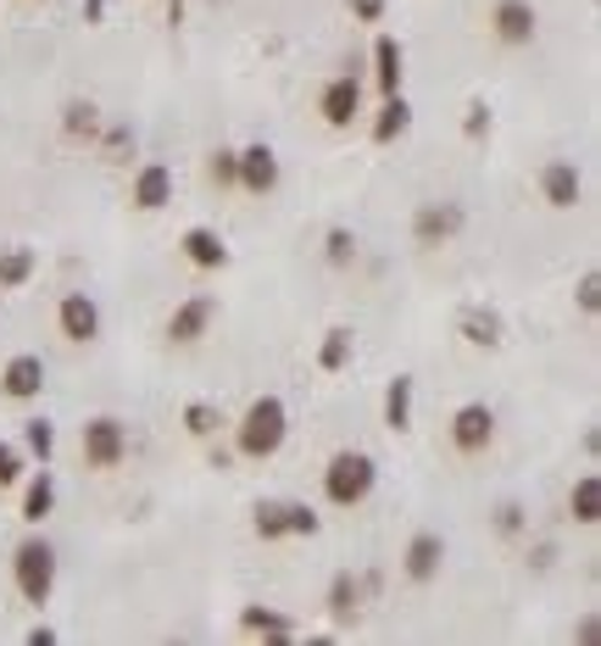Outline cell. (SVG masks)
<instances>
[{
    "mask_svg": "<svg viewBox=\"0 0 601 646\" xmlns=\"http://www.w3.org/2000/svg\"><path fill=\"white\" fill-rule=\"evenodd\" d=\"M284 435H290V413H284V402H279V396H257V402L246 407L240 430H234V452L268 463V457L284 446Z\"/></svg>",
    "mask_w": 601,
    "mask_h": 646,
    "instance_id": "obj_1",
    "label": "cell"
},
{
    "mask_svg": "<svg viewBox=\"0 0 601 646\" xmlns=\"http://www.w3.org/2000/svg\"><path fill=\"white\" fill-rule=\"evenodd\" d=\"M12 579H18L23 602L46 607L51 591H57V546H51L46 535H29V541L12 552Z\"/></svg>",
    "mask_w": 601,
    "mask_h": 646,
    "instance_id": "obj_2",
    "label": "cell"
},
{
    "mask_svg": "<svg viewBox=\"0 0 601 646\" xmlns=\"http://www.w3.org/2000/svg\"><path fill=\"white\" fill-rule=\"evenodd\" d=\"M373 480H379V463L368 452H334L323 468V496L334 507H357V502H368Z\"/></svg>",
    "mask_w": 601,
    "mask_h": 646,
    "instance_id": "obj_3",
    "label": "cell"
},
{
    "mask_svg": "<svg viewBox=\"0 0 601 646\" xmlns=\"http://www.w3.org/2000/svg\"><path fill=\"white\" fill-rule=\"evenodd\" d=\"M123 457H129V424L112 418V413L90 418L84 424V463L90 468H118Z\"/></svg>",
    "mask_w": 601,
    "mask_h": 646,
    "instance_id": "obj_4",
    "label": "cell"
},
{
    "mask_svg": "<svg viewBox=\"0 0 601 646\" xmlns=\"http://www.w3.org/2000/svg\"><path fill=\"white\" fill-rule=\"evenodd\" d=\"M462 223H468V212H462L457 201H429V206L412 212V240H418V245H440V240H451Z\"/></svg>",
    "mask_w": 601,
    "mask_h": 646,
    "instance_id": "obj_5",
    "label": "cell"
},
{
    "mask_svg": "<svg viewBox=\"0 0 601 646\" xmlns=\"http://www.w3.org/2000/svg\"><path fill=\"white\" fill-rule=\"evenodd\" d=\"M490 441H495V413L484 402H468V407L451 413V446L457 452H484Z\"/></svg>",
    "mask_w": 601,
    "mask_h": 646,
    "instance_id": "obj_6",
    "label": "cell"
},
{
    "mask_svg": "<svg viewBox=\"0 0 601 646\" xmlns=\"http://www.w3.org/2000/svg\"><path fill=\"white\" fill-rule=\"evenodd\" d=\"M57 323H62V335H68V341L90 346V341L101 335V306H96L84 290H73V295H62V306H57Z\"/></svg>",
    "mask_w": 601,
    "mask_h": 646,
    "instance_id": "obj_7",
    "label": "cell"
},
{
    "mask_svg": "<svg viewBox=\"0 0 601 646\" xmlns=\"http://www.w3.org/2000/svg\"><path fill=\"white\" fill-rule=\"evenodd\" d=\"M234 184H246L251 195H268L273 184H279V157H273V145H246V151H234Z\"/></svg>",
    "mask_w": 601,
    "mask_h": 646,
    "instance_id": "obj_8",
    "label": "cell"
},
{
    "mask_svg": "<svg viewBox=\"0 0 601 646\" xmlns=\"http://www.w3.org/2000/svg\"><path fill=\"white\" fill-rule=\"evenodd\" d=\"M212 317H218V301H212V295H190V301L168 317V341H173V346H196V341L207 335Z\"/></svg>",
    "mask_w": 601,
    "mask_h": 646,
    "instance_id": "obj_9",
    "label": "cell"
},
{
    "mask_svg": "<svg viewBox=\"0 0 601 646\" xmlns=\"http://www.w3.org/2000/svg\"><path fill=\"white\" fill-rule=\"evenodd\" d=\"M534 7L529 0H495V12H490V29H495V40L501 46H529L534 40Z\"/></svg>",
    "mask_w": 601,
    "mask_h": 646,
    "instance_id": "obj_10",
    "label": "cell"
},
{
    "mask_svg": "<svg viewBox=\"0 0 601 646\" xmlns=\"http://www.w3.org/2000/svg\"><path fill=\"white\" fill-rule=\"evenodd\" d=\"M440 563H445V541H440L434 529H418V535L407 541V557H401L407 579H412V585H429V579L440 574Z\"/></svg>",
    "mask_w": 601,
    "mask_h": 646,
    "instance_id": "obj_11",
    "label": "cell"
},
{
    "mask_svg": "<svg viewBox=\"0 0 601 646\" xmlns=\"http://www.w3.org/2000/svg\"><path fill=\"white\" fill-rule=\"evenodd\" d=\"M0 391H7L12 402H34V396L46 391V363H40L34 352H18V357L7 363V374H0Z\"/></svg>",
    "mask_w": 601,
    "mask_h": 646,
    "instance_id": "obj_12",
    "label": "cell"
},
{
    "mask_svg": "<svg viewBox=\"0 0 601 646\" xmlns=\"http://www.w3.org/2000/svg\"><path fill=\"white\" fill-rule=\"evenodd\" d=\"M579 190H584V179H579L573 162H545V168H540V195H545V206L568 212V206H579Z\"/></svg>",
    "mask_w": 601,
    "mask_h": 646,
    "instance_id": "obj_13",
    "label": "cell"
},
{
    "mask_svg": "<svg viewBox=\"0 0 601 646\" xmlns=\"http://www.w3.org/2000/svg\"><path fill=\"white\" fill-rule=\"evenodd\" d=\"M407 68V51H401V40L395 34H379L373 40V84H379V95H401V73Z\"/></svg>",
    "mask_w": 601,
    "mask_h": 646,
    "instance_id": "obj_14",
    "label": "cell"
},
{
    "mask_svg": "<svg viewBox=\"0 0 601 646\" xmlns=\"http://www.w3.org/2000/svg\"><path fill=\"white\" fill-rule=\"evenodd\" d=\"M134 206H140V212L173 206V173H168L162 162H146V168L134 173Z\"/></svg>",
    "mask_w": 601,
    "mask_h": 646,
    "instance_id": "obj_15",
    "label": "cell"
},
{
    "mask_svg": "<svg viewBox=\"0 0 601 646\" xmlns=\"http://www.w3.org/2000/svg\"><path fill=\"white\" fill-rule=\"evenodd\" d=\"M357 107H362V84H357V79H334V84L323 90V101H318L323 123H334V129H345V123L357 118Z\"/></svg>",
    "mask_w": 601,
    "mask_h": 646,
    "instance_id": "obj_16",
    "label": "cell"
},
{
    "mask_svg": "<svg viewBox=\"0 0 601 646\" xmlns=\"http://www.w3.org/2000/svg\"><path fill=\"white\" fill-rule=\"evenodd\" d=\"M457 330H462V341L468 346H501V312H490V306H462L457 312Z\"/></svg>",
    "mask_w": 601,
    "mask_h": 646,
    "instance_id": "obj_17",
    "label": "cell"
},
{
    "mask_svg": "<svg viewBox=\"0 0 601 646\" xmlns=\"http://www.w3.org/2000/svg\"><path fill=\"white\" fill-rule=\"evenodd\" d=\"M179 251L196 262V268H223L229 262V245H223V234L218 229H184V240H179Z\"/></svg>",
    "mask_w": 601,
    "mask_h": 646,
    "instance_id": "obj_18",
    "label": "cell"
},
{
    "mask_svg": "<svg viewBox=\"0 0 601 646\" xmlns=\"http://www.w3.org/2000/svg\"><path fill=\"white\" fill-rule=\"evenodd\" d=\"M240 629H251V635H262V640H273V646H290V640H296V624H290L284 613L262 607V602H251V607L240 613Z\"/></svg>",
    "mask_w": 601,
    "mask_h": 646,
    "instance_id": "obj_19",
    "label": "cell"
},
{
    "mask_svg": "<svg viewBox=\"0 0 601 646\" xmlns=\"http://www.w3.org/2000/svg\"><path fill=\"white\" fill-rule=\"evenodd\" d=\"M362 596H368V591H362V579H357V574H334L323 602H329L334 624H357V613H362Z\"/></svg>",
    "mask_w": 601,
    "mask_h": 646,
    "instance_id": "obj_20",
    "label": "cell"
},
{
    "mask_svg": "<svg viewBox=\"0 0 601 646\" xmlns=\"http://www.w3.org/2000/svg\"><path fill=\"white\" fill-rule=\"evenodd\" d=\"M384 424H390L395 435L412 430V374H395V380L384 385Z\"/></svg>",
    "mask_w": 601,
    "mask_h": 646,
    "instance_id": "obj_21",
    "label": "cell"
},
{
    "mask_svg": "<svg viewBox=\"0 0 601 646\" xmlns=\"http://www.w3.org/2000/svg\"><path fill=\"white\" fill-rule=\"evenodd\" d=\"M568 513H573V524H601V480L595 474H579L573 480V491H568Z\"/></svg>",
    "mask_w": 601,
    "mask_h": 646,
    "instance_id": "obj_22",
    "label": "cell"
},
{
    "mask_svg": "<svg viewBox=\"0 0 601 646\" xmlns=\"http://www.w3.org/2000/svg\"><path fill=\"white\" fill-rule=\"evenodd\" d=\"M40 268V251L29 245H12V251H0V290H23Z\"/></svg>",
    "mask_w": 601,
    "mask_h": 646,
    "instance_id": "obj_23",
    "label": "cell"
},
{
    "mask_svg": "<svg viewBox=\"0 0 601 646\" xmlns=\"http://www.w3.org/2000/svg\"><path fill=\"white\" fill-rule=\"evenodd\" d=\"M351 352H357V335L340 323V330H329L323 346H318V369L323 374H340V369H351Z\"/></svg>",
    "mask_w": 601,
    "mask_h": 646,
    "instance_id": "obj_24",
    "label": "cell"
},
{
    "mask_svg": "<svg viewBox=\"0 0 601 646\" xmlns=\"http://www.w3.org/2000/svg\"><path fill=\"white\" fill-rule=\"evenodd\" d=\"M407 129H412V107H407L401 95H384V112L373 118V140L390 145V140H401Z\"/></svg>",
    "mask_w": 601,
    "mask_h": 646,
    "instance_id": "obj_25",
    "label": "cell"
},
{
    "mask_svg": "<svg viewBox=\"0 0 601 646\" xmlns=\"http://www.w3.org/2000/svg\"><path fill=\"white\" fill-rule=\"evenodd\" d=\"M62 134H68V140H96V134H101V112H96V101H68V112H62Z\"/></svg>",
    "mask_w": 601,
    "mask_h": 646,
    "instance_id": "obj_26",
    "label": "cell"
},
{
    "mask_svg": "<svg viewBox=\"0 0 601 646\" xmlns=\"http://www.w3.org/2000/svg\"><path fill=\"white\" fill-rule=\"evenodd\" d=\"M51 507H57V480L51 474H34L29 480V491H23V518H51Z\"/></svg>",
    "mask_w": 601,
    "mask_h": 646,
    "instance_id": "obj_27",
    "label": "cell"
},
{
    "mask_svg": "<svg viewBox=\"0 0 601 646\" xmlns=\"http://www.w3.org/2000/svg\"><path fill=\"white\" fill-rule=\"evenodd\" d=\"M23 446H29L40 463H51V452H57V430H51V418H29V424H23Z\"/></svg>",
    "mask_w": 601,
    "mask_h": 646,
    "instance_id": "obj_28",
    "label": "cell"
},
{
    "mask_svg": "<svg viewBox=\"0 0 601 646\" xmlns=\"http://www.w3.org/2000/svg\"><path fill=\"white\" fill-rule=\"evenodd\" d=\"M323 256H329V268H351V262H357V234H351V229H329Z\"/></svg>",
    "mask_w": 601,
    "mask_h": 646,
    "instance_id": "obj_29",
    "label": "cell"
},
{
    "mask_svg": "<svg viewBox=\"0 0 601 646\" xmlns=\"http://www.w3.org/2000/svg\"><path fill=\"white\" fill-rule=\"evenodd\" d=\"M251 518H257V535H262V541L290 535V529H284V502H257V513H251Z\"/></svg>",
    "mask_w": 601,
    "mask_h": 646,
    "instance_id": "obj_30",
    "label": "cell"
},
{
    "mask_svg": "<svg viewBox=\"0 0 601 646\" xmlns=\"http://www.w3.org/2000/svg\"><path fill=\"white\" fill-rule=\"evenodd\" d=\"M318 524H323V518H318L307 502H284V529H290V535H318Z\"/></svg>",
    "mask_w": 601,
    "mask_h": 646,
    "instance_id": "obj_31",
    "label": "cell"
},
{
    "mask_svg": "<svg viewBox=\"0 0 601 646\" xmlns=\"http://www.w3.org/2000/svg\"><path fill=\"white\" fill-rule=\"evenodd\" d=\"M184 430H190V435H212V430H218V407L190 402V407H184Z\"/></svg>",
    "mask_w": 601,
    "mask_h": 646,
    "instance_id": "obj_32",
    "label": "cell"
},
{
    "mask_svg": "<svg viewBox=\"0 0 601 646\" xmlns=\"http://www.w3.org/2000/svg\"><path fill=\"white\" fill-rule=\"evenodd\" d=\"M23 480V452L12 441H0V485H18Z\"/></svg>",
    "mask_w": 601,
    "mask_h": 646,
    "instance_id": "obj_33",
    "label": "cell"
},
{
    "mask_svg": "<svg viewBox=\"0 0 601 646\" xmlns=\"http://www.w3.org/2000/svg\"><path fill=\"white\" fill-rule=\"evenodd\" d=\"M462 134H468V140H484V134H490V107H484V101H473V107L462 112Z\"/></svg>",
    "mask_w": 601,
    "mask_h": 646,
    "instance_id": "obj_34",
    "label": "cell"
},
{
    "mask_svg": "<svg viewBox=\"0 0 601 646\" xmlns=\"http://www.w3.org/2000/svg\"><path fill=\"white\" fill-rule=\"evenodd\" d=\"M234 168H240V162H234V151H212V168H207V173H212V184H218V190H229V184H234Z\"/></svg>",
    "mask_w": 601,
    "mask_h": 646,
    "instance_id": "obj_35",
    "label": "cell"
},
{
    "mask_svg": "<svg viewBox=\"0 0 601 646\" xmlns=\"http://www.w3.org/2000/svg\"><path fill=\"white\" fill-rule=\"evenodd\" d=\"M579 312H590V317L601 312V273H584L579 279Z\"/></svg>",
    "mask_w": 601,
    "mask_h": 646,
    "instance_id": "obj_36",
    "label": "cell"
},
{
    "mask_svg": "<svg viewBox=\"0 0 601 646\" xmlns=\"http://www.w3.org/2000/svg\"><path fill=\"white\" fill-rule=\"evenodd\" d=\"M495 529H501V535H518V529H523V507H518V502H501V507H495Z\"/></svg>",
    "mask_w": 601,
    "mask_h": 646,
    "instance_id": "obj_37",
    "label": "cell"
},
{
    "mask_svg": "<svg viewBox=\"0 0 601 646\" xmlns=\"http://www.w3.org/2000/svg\"><path fill=\"white\" fill-rule=\"evenodd\" d=\"M351 18L357 23H379L384 18V0H351Z\"/></svg>",
    "mask_w": 601,
    "mask_h": 646,
    "instance_id": "obj_38",
    "label": "cell"
},
{
    "mask_svg": "<svg viewBox=\"0 0 601 646\" xmlns=\"http://www.w3.org/2000/svg\"><path fill=\"white\" fill-rule=\"evenodd\" d=\"M123 151H134V134L118 123V129H107V157H123Z\"/></svg>",
    "mask_w": 601,
    "mask_h": 646,
    "instance_id": "obj_39",
    "label": "cell"
},
{
    "mask_svg": "<svg viewBox=\"0 0 601 646\" xmlns=\"http://www.w3.org/2000/svg\"><path fill=\"white\" fill-rule=\"evenodd\" d=\"M579 640H584V646H595V640H601V618H595V613H584V618H579Z\"/></svg>",
    "mask_w": 601,
    "mask_h": 646,
    "instance_id": "obj_40",
    "label": "cell"
},
{
    "mask_svg": "<svg viewBox=\"0 0 601 646\" xmlns=\"http://www.w3.org/2000/svg\"><path fill=\"white\" fill-rule=\"evenodd\" d=\"M29 646H57V629H51V624H34V629H29Z\"/></svg>",
    "mask_w": 601,
    "mask_h": 646,
    "instance_id": "obj_41",
    "label": "cell"
},
{
    "mask_svg": "<svg viewBox=\"0 0 601 646\" xmlns=\"http://www.w3.org/2000/svg\"><path fill=\"white\" fill-rule=\"evenodd\" d=\"M557 563V546H534V568H551Z\"/></svg>",
    "mask_w": 601,
    "mask_h": 646,
    "instance_id": "obj_42",
    "label": "cell"
},
{
    "mask_svg": "<svg viewBox=\"0 0 601 646\" xmlns=\"http://www.w3.org/2000/svg\"><path fill=\"white\" fill-rule=\"evenodd\" d=\"M84 18H90V23H101V18H107V0H84Z\"/></svg>",
    "mask_w": 601,
    "mask_h": 646,
    "instance_id": "obj_43",
    "label": "cell"
}]
</instances>
